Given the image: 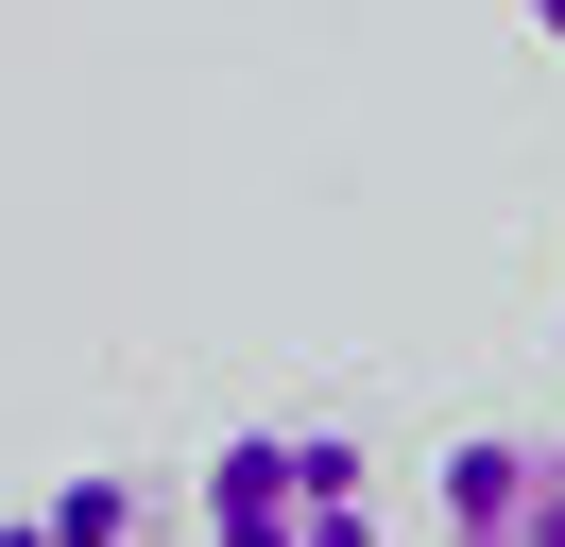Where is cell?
Wrapping results in <instances>:
<instances>
[{
	"label": "cell",
	"instance_id": "3",
	"mask_svg": "<svg viewBox=\"0 0 565 547\" xmlns=\"http://www.w3.org/2000/svg\"><path fill=\"white\" fill-rule=\"evenodd\" d=\"M0 547H172V513H154V479L70 462L52 496H18V513H0Z\"/></svg>",
	"mask_w": 565,
	"mask_h": 547
},
{
	"label": "cell",
	"instance_id": "4",
	"mask_svg": "<svg viewBox=\"0 0 565 547\" xmlns=\"http://www.w3.org/2000/svg\"><path fill=\"white\" fill-rule=\"evenodd\" d=\"M514 18H531V34H548V52H565V0H514Z\"/></svg>",
	"mask_w": 565,
	"mask_h": 547
},
{
	"label": "cell",
	"instance_id": "1",
	"mask_svg": "<svg viewBox=\"0 0 565 547\" xmlns=\"http://www.w3.org/2000/svg\"><path fill=\"white\" fill-rule=\"evenodd\" d=\"M206 547H377V462H360L343 428H223L206 444Z\"/></svg>",
	"mask_w": 565,
	"mask_h": 547
},
{
	"label": "cell",
	"instance_id": "2",
	"mask_svg": "<svg viewBox=\"0 0 565 547\" xmlns=\"http://www.w3.org/2000/svg\"><path fill=\"white\" fill-rule=\"evenodd\" d=\"M428 530L446 547H565V444L548 428H462L428 462Z\"/></svg>",
	"mask_w": 565,
	"mask_h": 547
}]
</instances>
